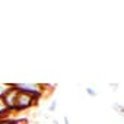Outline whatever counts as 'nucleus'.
<instances>
[{
  "instance_id": "obj_5",
  "label": "nucleus",
  "mask_w": 124,
  "mask_h": 124,
  "mask_svg": "<svg viewBox=\"0 0 124 124\" xmlns=\"http://www.w3.org/2000/svg\"><path fill=\"white\" fill-rule=\"evenodd\" d=\"M85 91H86V95H88V96H92V98H96V96H98V92H96V89H95V88L88 86Z\"/></svg>"
},
{
  "instance_id": "obj_6",
  "label": "nucleus",
  "mask_w": 124,
  "mask_h": 124,
  "mask_svg": "<svg viewBox=\"0 0 124 124\" xmlns=\"http://www.w3.org/2000/svg\"><path fill=\"white\" fill-rule=\"evenodd\" d=\"M112 108H114V111H117L120 115L124 114V109H123V105H121V104H117V102H115V104H112Z\"/></svg>"
},
{
  "instance_id": "obj_4",
  "label": "nucleus",
  "mask_w": 124,
  "mask_h": 124,
  "mask_svg": "<svg viewBox=\"0 0 124 124\" xmlns=\"http://www.w3.org/2000/svg\"><path fill=\"white\" fill-rule=\"evenodd\" d=\"M8 112H9V109H8V107L5 105V102H3V98H0V120H3Z\"/></svg>"
},
{
  "instance_id": "obj_1",
  "label": "nucleus",
  "mask_w": 124,
  "mask_h": 124,
  "mask_svg": "<svg viewBox=\"0 0 124 124\" xmlns=\"http://www.w3.org/2000/svg\"><path fill=\"white\" fill-rule=\"evenodd\" d=\"M37 102H38V99H35L34 96L23 93V92H18L16 102H15V111H26L28 108L34 107Z\"/></svg>"
},
{
  "instance_id": "obj_8",
  "label": "nucleus",
  "mask_w": 124,
  "mask_h": 124,
  "mask_svg": "<svg viewBox=\"0 0 124 124\" xmlns=\"http://www.w3.org/2000/svg\"><path fill=\"white\" fill-rule=\"evenodd\" d=\"M63 123H64V124H70V123H69V117H67V115H64V117H63Z\"/></svg>"
},
{
  "instance_id": "obj_3",
  "label": "nucleus",
  "mask_w": 124,
  "mask_h": 124,
  "mask_svg": "<svg viewBox=\"0 0 124 124\" xmlns=\"http://www.w3.org/2000/svg\"><path fill=\"white\" fill-rule=\"evenodd\" d=\"M12 88V83H0V98H3Z\"/></svg>"
},
{
  "instance_id": "obj_2",
  "label": "nucleus",
  "mask_w": 124,
  "mask_h": 124,
  "mask_svg": "<svg viewBox=\"0 0 124 124\" xmlns=\"http://www.w3.org/2000/svg\"><path fill=\"white\" fill-rule=\"evenodd\" d=\"M15 88L19 92H23V93H28V95L34 96L35 99H39L44 93L42 86L38 85V83H18V85H15Z\"/></svg>"
},
{
  "instance_id": "obj_9",
  "label": "nucleus",
  "mask_w": 124,
  "mask_h": 124,
  "mask_svg": "<svg viewBox=\"0 0 124 124\" xmlns=\"http://www.w3.org/2000/svg\"><path fill=\"white\" fill-rule=\"evenodd\" d=\"M53 124H58V121H55V120H54V121H53Z\"/></svg>"
},
{
  "instance_id": "obj_7",
  "label": "nucleus",
  "mask_w": 124,
  "mask_h": 124,
  "mask_svg": "<svg viewBox=\"0 0 124 124\" xmlns=\"http://www.w3.org/2000/svg\"><path fill=\"white\" fill-rule=\"evenodd\" d=\"M55 109H57V102H55V101H53V102L48 105V111H50V112H54Z\"/></svg>"
}]
</instances>
